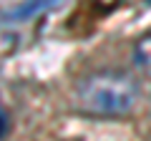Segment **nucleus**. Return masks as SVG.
Listing matches in <instances>:
<instances>
[{"mask_svg":"<svg viewBox=\"0 0 151 141\" xmlns=\"http://www.w3.org/2000/svg\"><path fill=\"white\" fill-rule=\"evenodd\" d=\"M76 98L78 106L93 116H124L139 98V83L126 70L103 68L78 83Z\"/></svg>","mask_w":151,"mask_h":141,"instance_id":"f257e3e1","label":"nucleus"},{"mask_svg":"<svg viewBox=\"0 0 151 141\" xmlns=\"http://www.w3.org/2000/svg\"><path fill=\"white\" fill-rule=\"evenodd\" d=\"M134 63L151 76V33H146L144 38H139V43L134 48Z\"/></svg>","mask_w":151,"mask_h":141,"instance_id":"f03ea898","label":"nucleus"},{"mask_svg":"<svg viewBox=\"0 0 151 141\" xmlns=\"http://www.w3.org/2000/svg\"><path fill=\"white\" fill-rule=\"evenodd\" d=\"M5 131H8V114L3 109V103H0V139L5 136Z\"/></svg>","mask_w":151,"mask_h":141,"instance_id":"7ed1b4c3","label":"nucleus"}]
</instances>
